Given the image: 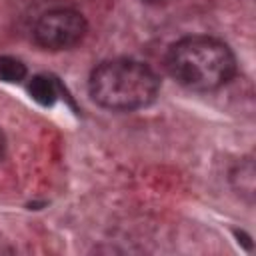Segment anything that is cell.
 I'll list each match as a JSON object with an SVG mask.
<instances>
[{
  "instance_id": "5b68a950",
  "label": "cell",
  "mask_w": 256,
  "mask_h": 256,
  "mask_svg": "<svg viewBox=\"0 0 256 256\" xmlns=\"http://www.w3.org/2000/svg\"><path fill=\"white\" fill-rule=\"evenodd\" d=\"M28 90H30V96H32L40 106H52L54 100H56V96H58L56 84H54V80L48 78V76H34V78L30 80Z\"/></svg>"
},
{
  "instance_id": "8992f818",
  "label": "cell",
  "mask_w": 256,
  "mask_h": 256,
  "mask_svg": "<svg viewBox=\"0 0 256 256\" xmlns=\"http://www.w3.org/2000/svg\"><path fill=\"white\" fill-rule=\"evenodd\" d=\"M26 78V66L12 56H0V80L18 84Z\"/></svg>"
},
{
  "instance_id": "277c9868",
  "label": "cell",
  "mask_w": 256,
  "mask_h": 256,
  "mask_svg": "<svg viewBox=\"0 0 256 256\" xmlns=\"http://www.w3.org/2000/svg\"><path fill=\"white\" fill-rule=\"evenodd\" d=\"M230 182L234 186V190L242 196H248L250 200L254 198V190H256V170H254V162L252 160H244L240 162L232 172H230Z\"/></svg>"
},
{
  "instance_id": "7a4b0ae2",
  "label": "cell",
  "mask_w": 256,
  "mask_h": 256,
  "mask_svg": "<svg viewBox=\"0 0 256 256\" xmlns=\"http://www.w3.org/2000/svg\"><path fill=\"white\" fill-rule=\"evenodd\" d=\"M88 88L90 96L108 110H136L156 98L160 80L146 64L116 58L94 68Z\"/></svg>"
},
{
  "instance_id": "3957f363",
  "label": "cell",
  "mask_w": 256,
  "mask_h": 256,
  "mask_svg": "<svg viewBox=\"0 0 256 256\" xmlns=\"http://www.w3.org/2000/svg\"><path fill=\"white\" fill-rule=\"evenodd\" d=\"M86 34V20L80 12L60 8L50 10L34 24V40L46 50H66Z\"/></svg>"
},
{
  "instance_id": "6da1fadb",
  "label": "cell",
  "mask_w": 256,
  "mask_h": 256,
  "mask_svg": "<svg viewBox=\"0 0 256 256\" xmlns=\"http://www.w3.org/2000/svg\"><path fill=\"white\" fill-rule=\"evenodd\" d=\"M170 76L190 90H216L236 72L232 50L210 36H186L174 42L166 56Z\"/></svg>"
},
{
  "instance_id": "52a82bcc",
  "label": "cell",
  "mask_w": 256,
  "mask_h": 256,
  "mask_svg": "<svg viewBox=\"0 0 256 256\" xmlns=\"http://www.w3.org/2000/svg\"><path fill=\"white\" fill-rule=\"evenodd\" d=\"M4 146H6V140H4V134L0 132V158H2V154H4Z\"/></svg>"
}]
</instances>
